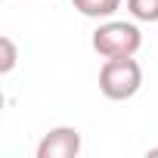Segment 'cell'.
<instances>
[{"mask_svg": "<svg viewBox=\"0 0 158 158\" xmlns=\"http://www.w3.org/2000/svg\"><path fill=\"white\" fill-rule=\"evenodd\" d=\"M143 87V68L133 56H115V59H106L102 68H99V90L106 99L112 102H124V99H133Z\"/></svg>", "mask_w": 158, "mask_h": 158, "instance_id": "cell-1", "label": "cell"}, {"mask_svg": "<svg viewBox=\"0 0 158 158\" xmlns=\"http://www.w3.org/2000/svg\"><path fill=\"white\" fill-rule=\"evenodd\" d=\"M16 59H19V53H16L13 37H0V74H10L16 68Z\"/></svg>", "mask_w": 158, "mask_h": 158, "instance_id": "cell-6", "label": "cell"}, {"mask_svg": "<svg viewBox=\"0 0 158 158\" xmlns=\"http://www.w3.org/2000/svg\"><path fill=\"white\" fill-rule=\"evenodd\" d=\"M93 50L102 59H115V56H136V50L143 47V34L133 22H115L106 19L96 31H93Z\"/></svg>", "mask_w": 158, "mask_h": 158, "instance_id": "cell-2", "label": "cell"}, {"mask_svg": "<svg viewBox=\"0 0 158 158\" xmlns=\"http://www.w3.org/2000/svg\"><path fill=\"white\" fill-rule=\"evenodd\" d=\"M127 13L136 22H158V0H127Z\"/></svg>", "mask_w": 158, "mask_h": 158, "instance_id": "cell-5", "label": "cell"}, {"mask_svg": "<svg viewBox=\"0 0 158 158\" xmlns=\"http://www.w3.org/2000/svg\"><path fill=\"white\" fill-rule=\"evenodd\" d=\"M71 6L87 19H112L121 10V0H71Z\"/></svg>", "mask_w": 158, "mask_h": 158, "instance_id": "cell-4", "label": "cell"}, {"mask_svg": "<svg viewBox=\"0 0 158 158\" xmlns=\"http://www.w3.org/2000/svg\"><path fill=\"white\" fill-rule=\"evenodd\" d=\"M81 152V130L77 127H53L37 143V158H74Z\"/></svg>", "mask_w": 158, "mask_h": 158, "instance_id": "cell-3", "label": "cell"}, {"mask_svg": "<svg viewBox=\"0 0 158 158\" xmlns=\"http://www.w3.org/2000/svg\"><path fill=\"white\" fill-rule=\"evenodd\" d=\"M149 155H158V149H149Z\"/></svg>", "mask_w": 158, "mask_h": 158, "instance_id": "cell-7", "label": "cell"}]
</instances>
